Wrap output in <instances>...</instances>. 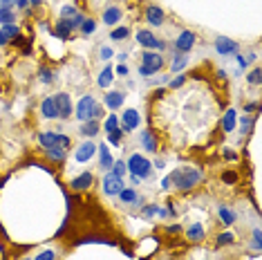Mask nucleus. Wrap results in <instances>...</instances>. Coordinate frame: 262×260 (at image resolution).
Wrapping results in <instances>:
<instances>
[{
	"instance_id": "obj_1",
	"label": "nucleus",
	"mask_w": 262,
	"mask_h": 260,
	"mask_svg": "<svg viewBox=\"0 0 262 260\" xmlns=\"http://www.w3.org/2000/svg\"><path fill=\"white\" fill-rule=\"evenodd\" d=\"M166 177H168V184L175 186L177 191H193L197 184H202L204 173L195 166H179L175 171H170Z\"/></svg>"
},
{
	"instance_id": "obj_2",
	"label": "nucleus",
	"mask_w": 262,
	"mask_h": 260,
	"mask_svg": "<svg viewBox=\"0 0 262 260\" xmlns=\"http://www.w3.org/2000/svg\"><path fill=\"white\" fill-rule=\"evenodd\" d=\"M126 166H128V173L135 175V177L139 179H148L152 175V162H148L144 155H139V152H133V155L126 160Z\"/></svg>"
},
{
	"instance_id": "obj_3",
	"label": "nucleus",
	"mask_w": 262,
	"mask_h": 260,
	"mask_svg": "<svg viewBox=\"0 0 262 260\" xmlns=\"http://www.w3.org/2000/svg\"><path fill=\"white\" fill-rule=\"evenodd\" d=\"M135 38H137V43H139L144 49H152V52H164V49L168 47L166 41H162V38H157V36H155V34H152L150 30H137Z\"/></svg>"
},
{
	"instance_id": "obj_4",
	"label": "nucleus",
	"mask_w": 262,
	"mask_h": 260,
	"mask_svg": "<svg viewBox=\"0 0 262 260\" xmlns=\"http://www.w3.org/2000/svg\"><path fill=\"white\" fill-rule=\"evenodd\" d=\"M195 43H197L195 32H191V30H181V32H179V36L175 38V43H173V52H175V54H189V52H193Z\"/></svg>"
},
{
	"instance_id": "obj_5",
	"label": "nucleus",
	"mask_w": 262,
	"mask_h": 260,
	"mask_svg": "<svg viewBox=\"0 0 262 260\" xmlns=\"http://www.w3.org/2000/svg\"><path fill=\"white\" fill-rule=\"evenodd\" d=\"M119 123H121L119 128L123 130V135L139 130V126H141V115H139V110H135V108H126V110L121 112V119H119Z\"/></svg>"
},
{
	"instance_id": "obj_6",
	"label": "nucleus",
	"mask_w": 262,
	"mask_h": 260,
	"mask_svg": "<svg viewBox=\"0 0 262 260\" xmlns=\"http://www.w3.org/2000/svg\"><path fill=\"white\" fill-rule=\"evenodd\" d=\"M94 103H96V99L92 97V94H83L81 99H78V103H76V108H74V117H76L78 121H90L92 119V108H94Z\"/></svg>"
},
{
	"instance_id": "obj_7",
	"label": "nucleus",
	"mask_w": 262,
	"mask_h": 260,
	"mask_svg": "<svg viewBox=\"0 0 262 260\" xmlns=\"http://www.w3.org/2000/svg\"><path fill=\"white\" fill-rule=\"evenodd\" d=\"M213 47L220 56H235L238 52H240V43L233 41V38H229V36H218L213 41Z\"/></svg>"
},
{
	"instance_id": "obj_8",
	"label": "nucleus",
	"mask_w": 262,
	"mask_h": 260,
	"mask_svg": "<svg viewBox=\"0 0 262 260\" xmlns=\"http://www.w3.org/2000/svg\"><path fill=\"white\" fill-rule=\"evenodd\" d=\"M123 186H126V184H123V179L115 177L110 171H108L103 175V179H101V191H103V195H108V197H117L119 193H121Z\"/></svg>"
},
{
	"instance_id": "obj_9",
	"label": "nucleus",
	"mask_w": 262,
	"mask_h": 260,
	"mask_svg": "<svg viewBox=\"0 0 262 260\" xmlns=\"http://www.w3.org/2000/svg\"><path fill=\"white\" fill-rule=\"evenodd\" d=\"M54 103H56V112H59V119L67 121L74 115V106H72V99H70V94L67 92L54 94Z\"/></svg>"
},
{
	"instance_id": "obj_10",
	"label": "nucleus",
	"mask_w": 262,
	"mask_h": 260,
	"mask_svg": "<svg viewBox=\"0 0 262 260\" xmlns=\"http://www.w3.org/2000/svg\"><path fill=\"white\" fill-rule=\"evenodd\" d=\"M146 22L150 27H162L166 22V11H164L159 5H148L146 7Z\"/></svg>"
},
{
	"instance_id": "obj_11",
	"label": "nucleus",
	"mask_w": 262,
	"mask_h": 260,
	"mask_svg": "<svg viewBox=\"0 0 262 260\" xmlns=\"http://www.w3.org/2000/svg\"><path fill=\"white\" fill-rule=\"evenodd\" d=\"M164 63H166V61H164V54L162 52H152V49H144V52H141V63L139 65L152 67V70L159 72L164 67Z\"/></svg>"
},
{
	"instance_id": "obj_12",
	"label": "nucleus",
	"mask_w": 262,
	"mask_h": 260,
	"mask_svg": "<svg viewBox=\"0 0 262 260\" xmlns=\"http://www.w3.org/2000/svg\"><path fill=\"white\" fill-rule=\"evenodd\" d=\"M123 103H126V94L119 92V90H110L108 94H103V106L108 110L117 112V110L123 108Z\"/></svg>"
},
{
	"instance_id": "obj_13",
	"label": "nucleus",
	"mask_w": 262,
	"mask_h": 260,
	"mask_svg": "<svg viewBox=\"0 0 262 260\" xmlns=\"http://www.w3.org/2000/svg\"><path fill=\"white\" fill-rule=\"evenodd\" d=\"M92 184H94V175L90 173V171H83L81 175H76V177L70 179V189L76 191V193H81V191H88Z\"/></svg>"
},
{
	"instance_id": "obj_14",
	"label": "nucleus",
	"mask_w": 262,
	"mask_h": 260,
	"mask_svg": "<svg viewBox=\"0 0 262 260\" xmlns=\"http://www.w3.org/2000/svg\"><path fill=\"white\" fill-rule=\"evenodd\" d=\"M123 18V9L119 7V5H108V7L103 9V25L108 27H115L119 25Z\"/></svg>"
},
{
	"instance_id": "obj_15",
	"label": "nucleus",
	"mask_w": 262,
	"mask_h": 260,
	"mask_svg": "<svg viewBox=\"0 0 262 260\" xmlns=\"http://www.w3.org/2000/svg\"><path fill=\"white\" fill-rule=\"evenodd\" d=\"M94 152H96V146L92 144V141H83L81 146L76 148V152H74V160H76L78 164H85V162H90L94 157Z\"/></svg>"
},
{
	"instance_id": "obj_16",
	"label": "nucleus",
	"mask_w": 262,
	"mask_h": 260,
	"mask_svg": "<svg viewBox=\"0 0 262 260\" xmlns=\"http://www.w3.org/2000/svg\"><path fill=\"white\" fill-rule=\"evenodd\" d=\"M139 144H141V148L148 150V152H157L159 150L157 135L152 133V130H141L139 133Z\"/></svg>"
},
{
	"instance_id": "obj_17",
	"label": "nucleus",
	"mask_w": 262,
	"mask_h": 260,
	"mask_svg": "<svg viewBox=\"0 0 262 260\" xmlns=\"http://www.w3.org/2000/svg\"><path fill=\"white\" fill-rule=\"evenodd\" d=\"M99 133H101V121H96V119L83 121L81 128H78V135H81V137H85V139H92V137H96Z\"/></svg>"
},
{
	"instance_id": "obj_18",
	"label": "nucleus",
	"mask_w": 262,
	"mask_h": 260,
	"mask_svg": "<svg viewBox=\"0 0 262 260\" xmlns=\"http://www.w3.org/2000/svg\"><path fill=\"white\" fill-rule=\"evenodd\" d=\"M96 152H99V166H101V171H110L115 157H112V152H110V148H108V144L96 146Z\"/></svg>"
},
{
	"instance_id": "obj_19",
	"label": "nucleus",
	"mask_w": 262,
	"mask_h": 260,
	"mask_svg": "<svg viewBox=\"0 0 262 260\" xmlns=\"http://www.w3.org/2000/svg\"><path fill=\"white\" fill-rule=\"evenodd\" d=\"M38 144H41L43 150L54 148V146H59V133H52V130H43V133H38Z\"/></svg>"
},
{
	"instance_id": "obj_20",
	"label": "nucleus",
	"mask_w": 262,
	"mask_h": 260,
	"mask_svg": "<svg viewBox=\"0 0 262 260\" xmlns=\"http://www.w3.org/2000/svg\"><path fill=\"white\" fill-rule=\"evenodd\" d=\"M218 216H220V222L224 224V227H233V224L238 222V213L233 211L231 206H224V204H222V206L218 209Z\"/></svg>"
},
{
	"instance_id": "obj_21",
	"label": "nucleus",
	"mask_w": 262,
	"mask_h": 260,
	"mask_svg": "<svg viewBox=\"0 0 262 260\" xmlns=\"http://www.w3.org/2000/svg\"><path fill=\"white\" fill-rule=\"evenodd\" d=\"M41 115L45 119H59V112H56V103H54V97H45L41 101Z\"/></svg>"
},
{
	"instance_id": "obj_22",
	"label": "nucleus",
	"mask_w": 262,
	"mask_h": 260,
	"mask_svg": "<svg viewBox=\"0 0 262 260\" xmlns=\"http://www.w3.org/2000/svg\"><path fill=\"white\" fill-rule=\"evenodd\" d=\"M235 126H238V110L229 108L224 112V117H222V130H224V133H233Z\"/></svg>"
},
{
	"instance_id": "obj_23",
	"label": "nucleus",
	"mask_w": 262,
	"mask_h": 260,
	"mask_svg": "<svg viewBox=\"0 0 262 260\" xmlns=\"http://www.w3.org/2000/svg\"><path fill=\"white\" fill-rule=\"evenodd\" d=\"M204 238H206V229H204V224H191L189 229H186V240H191V242H202Z\"/></svg>"
},
{
	"instance_id": "obj_24",
	"label": "nucleus",
	"mask_w": 262,
	"mask_h": 260,
	"mask_svg": "<svg viewBox=\"0 0 262 260\" xmlns=\"http://www.w3.org/2000/svg\"><path fill=\"white\" fill-rule=\"evenodd\" d=\"M72 32H74V27L70 25V20H63V18H61L59 22H56V27L52 30V34H54L56 38H61V41H67Z\"/></svg>"
},
{
	"instance_id": "obj_25",
	"label": "nucleus",
	"mask_w": 262,
	"mask_h": 260,
	"mask_svg": "<svg viewBox=\"0 0 262 260\" xmlns=\"http://www.w3.org/2000/svg\"><path fill=\"white\" fill-rule=\"evenodd\" d=\"M189 67V54H175L170 61V72L173 74H181V70Z\"/></svg>"
},
{
	"instance_id": "obj_26",
	"label": "nucleus",
	"mask_w": 262,
	"mask_h": 260,
	"mask_svg": "<svg viewBox=\"0 0 262 260\" xmlns=\"http://www.w3.org/2000/svg\"><path fill=\"white\" fill-rule=\"evenodd\" d=\"M117 197H119V202H121V204H137V200H139V193H137L133 186H123L121 193H119Z\"/></svg>"
},
{
	"instance_id": "obj_27",
	"label": "nucleus",
	"mask_w": 262,
	"mask_h": 260,
	"mask_svg": "<svg viewBox=\"0 0 262 260\" xmlns=\"http://www.w3.org/2000/svg\"><path fill=\"white\" fill-rule=\"evenodd\" d=\"M112 81H115V70H112V65H106L101 70L99 79H96V83H99V88H110Z\"/></svg>"
},
{
	"instance_id": "obj_28",
	"label": "nucleus",
	"mask_w": 262,
	"mask_h": 260,
	"mask_svg": "<svg viewBox=\"0 0 262 260\" xmlns=\"http://www.w3.org/2000/svg\"><path fill=\"white\" fill-rule=\"evenodd\" d=\"M0 30L5 32V36L9 38V43H14L16 38H20V27H18V22H7V25H3Z\"/></svg>"
},
{
	"instance_id": "obj_29",
	"label": "nucleus",
	"mask_w": 262,
	"mask_h": 260,
	"mask_svg": "<svg viewBox=\"0 0 262 260\" xmlns=\"http://www.w3.org/2000/svg\"><path fill=\"white\" fill-rule=\"evenodd\" d=\"M110 173L115 175V177L123 179V177L128 175V166H126V162H123V160H115V162H112V166H110Z\"/></svg>"
},
{
	"instance_id": "obj_30",
	"label": "nucleus",
	"mask_w": 262,
	"mask_h": 260,
	"mask_svg": "<svg viewBox=\"0 0 262 260\" xmlns=\"http://www.w3.org/2000/svg\"><path fill=\"white\" fill-rule=\"evenodd\" d=\"M117 128H119V117L115 115V112H110V115L103 119V126H101V130L108 135V133H115Z\"/></svg>"
},
{
	"instance_id": "obj_31",
	"label": "nucleus",
	"mask_w": 262,
	"mask_h": 260,
	"mask_svg": "<svg viewBox=\"0 0 262 260\" xmlns=\"http://www.w3.org/2000/svg\"><path fill=\"white\" fill-rule=\"evenodd\" d=\"M255 117L258 115H244L242 119H240V133L242 135H249L253 130V126H255Z\"/></svg>"
},
{
	"instance_id": "obj_32",
	"label": "nucleus",
	"mask_w": 262,
	"mask_h": 260,
	"mask_svg": "<svg viewBox=\"0 0 262 260\" xmlns=\"http://www.w3.org/2000/svg\"><path fill=\"white\" fill-rule=\"evenodd\" d=\"M157 213H159V204H157V202H152V204L141 206L139 216L144 218V220H152V218H157Z\"/></svg>"
},
{
	"instance_id": "obj_33",
	"label": "nucleus",
	"mask_w": 262,
	"mask_h": 260,
	"mask_svg": "<svg viewBox=\"0 0 262 260\" xmlns=\"http://www.w3.org/2000/svg\"><path fill=\"white\" fill-rule=\"evenodd\" d=\"M233 242H235V233H233V231H222V233L218 236V240H215V245L218 247H226V245H233Z\"/></svg>"
},
{
	"instance_id": "obj_34",
	"label": "nucleus",
	"mask_w": 262,
	"mask_h": 260,
	"mask_svg": "<svg viewBox=\"0 0 262 260\" xmlns=\"http://www.w3.org/2000/svg\"><path fill=\"white\" fill-rule=\"evenodd\" d=\"M45 155H47L49 160H54V162H63L65 157H67V150L59 148V146H54V148H47V150H45Z\"/></svg>"
},
{
	"instance_id": "obj_35",
	"label": "nucleus",
	"mask_w": 262,
	"mask_h": 260,
	"mask_svg": "<svg viewBox=\"0 0 262 260\" xmlns=\"http://www.w3.org/2000/svg\"><path fill=\"white\" fill-rule=\"evenodd\" d=\"M7 22H16V11L7 9V7H0V27L7 25Z\"/></svg>"
},
{
	"instance_id": "obj_36",
	"label": "nucleus",
	"mask_w": 262,
	"mask_h": 260,
	"mask_svg": "<svg viewBox=\"0 0 262 260\" xmlns=\"http://www.w3.org/2000/svg\"><path fill=\"white\" fill-rule=\"evenodd\" d=\"M81 34L83 36H92V34L96 32V20H92V18H83V22H81Z\"/></svg>"
},
{
	"instance_id": "obj_37",
	"label": "nucleus",
	"mask_w": 262,
	"mask_h": 260,
	"mask_svg": "<svg viewBox=\"0 0 262 260\" xmlns=\"http://www.w3.org/2000/svg\"><path fill=\"white\" fill-rule=\"evenodd\" d=\"M76 245H78V247H81V245H110V247H112V242L106 240V238H96V236H88V238L76 240Z\"/></svg>"
},
{
	"instance_id": "obj_38",
	"label": "nucleus",
	"mask_w": 262,
	"mask_h": 260,
	"mask_svg": "<svg viewBox=\"0 0 262 260\" xmlns=\"http://www.w3.org/2000/svg\"><path fill=\"white\" fill-rule=\"evenodd\" d=\"M128 36H130L128 27H115V30L110 32V41H126Z\"/></svg>"
},
{
	"instance_id": "obj_39",
	"label": "nucleus",
	"mask_w": 262,
	"mask_h": 260,
	"mask_svg": "<svg viewBox=\"0 0 262 260\" xmlns=\"http://www.w3.org/2000/svg\"><path fill=\"white\" fill-rule=\"evenodd\" d=\"M251 249H253L255 253H260V249H262V231H260V227H253V236H251Z\"/></svg>"
},
{
	"instance_id": "obj_40",
	"label": "nucleus",
	"mask_w": 262,
	"mask_h": 260,
	"mask_svg": "<svg viewBox=\"0 0 262 260\" xmlns=\"http://www.w3.org/2000/svg\"><path fill=\"white\" fill-rule=\"evenodd\" d=\"M247 83H249V86H260V83H262V70H260V67H253V70L249 72V74H247Z\"/></svg>"
},
{
	"instance_id": "obj_41",
	"label": "nucleus",
	"mask_w": 262,
	"mask_h": 260,
	"mask_svg": "<svg viewBox=\"0 0 262 260\" xmlns=\"http://www.w3.org/2000/svg\"><path fill=\"white\" fill-rule=\"evenodd\" d=\"M38 79H41V83L49 86V83H54V72L49 70V67H41V70H38Z\"/></svg>"
},
{
	"instance_id": "obj_42",
	"label": "nucleus",
	"mask_w": 262,
	"mask_h": 260,
	"mask_svg": "<svg viewBox=\"0 0 262 260\" xmlns=\"http://www.w3.org/2000/svg\"><path fill=\"white\" fill-rule=\"evenodd\" d=\"M121 139H123V130L117 128L115 133H108V144L110 146H121Z\"/></svg>"
},
{
	"instance_id": "obj_43",
	"label": "nucleus",
	"mask_w": 262,
	"mask_h": 260,
	"mask_svg": "<svg viewBox=\"0 0 262 260\" xmlns=\"http://www.w3.org/2000/svg\"><path fill=\"white\" fill-rule=\"evenodd\" d=\"M76 14H78V11H76L74 5H63V7H61V18H63V20H72Z\"/></svg>"
},
{
	"instance_id": "obj_44",
	"label": "nucleus",
	"mask_w": 262,
	"mask_h": 260,
	"mask_svg": "<svg viewBox=\"0 0 262 260\" xmlns=\"http://www.w3.org/2000/svg\"><path fill=\"white\" fill-rule=\"evenodd\" d=\"M103 115H106V106L96 101V103H94V108H92V119L101 121V119H103Z\"/></svg>"
},
{
	"instance_id": "obj_45",
	"label": "nucleus",
	"mask_w": 262,
	"mask_h": 260,
	"mask_svg": "<svg viewBox=\"0 0 262 260\" xmlns=\"http://www.w3.org/2000/svg\"><path fill=\"white\" fill-rule=\"evenodd\" d=\"M34 260H56V251L54 249H43L34 256Z\"/></svg>"
},
{
	"instance_id": "obj_46",
	"label": "nucleus",
	"mask_w": 262,
	"mask_h": 260,
	"mask_svg": "<svg viewBox=\"0 0 262 260\" xmlns=\"http://www.w3.org/2000/svg\"><path fill=\"white\" fill-rule=\"evenodd\" d=\"M186 79H189L186 74H177L175 79H170V81H168V86L173 88V90H177V88H181V86H184V83H186Z\"/></svg>"
},
{
	"instance_id": "obj_47",
	"label": "nucleus",
	"mask_w": 262,
	"mask_h": 260,
	"mask_svg": "<svg viewBox=\"0 0 262 260\" xmlns=\"http://www.w3.org/2000/svg\"><path fill=\"white\" fill-rule=\"evenodd\" d=\"M222 182L224 184H235L238 182V173L235 171H224L222 173Z\"/></svg>"
},
{
	"instance_id": "obj_48",
	"label": "nucleus",
	"mask_w": 262,
	"mask_h": 260,
	"mask_svg": "<svg viewBox=\"0 0 262 260\" xmlns=\"http://www.w3.org/2000/svg\"><path fill=\"white\" fill-rule=\"evenodd\" d=\"M99 56H101V61H110L112 56H115V52H112L110 45H103V47L99 49Z\"/></svg>"
},
{
	"instance_id": "obj_49",
	"label": "nucleus",
	"mask_w": 262,
	"mask_h": 260,
	"mask_svg": "<svg viewBox=\"0 0 262 260\" xmlns=\"http://www.w3.org/2000/svg\"><path fill=\"white\" fill-rule=\"evenodd\" d=\"M244 112H247V115H258V112H260V103H258V101H251V103L244 106Z\"/></svg>"
},
{
	"instance_id": "obj_50",
	"label": "nucleus",
	"mask_w": 262,
	"mask_h": 260,
	"mask_svg": "<svg viewBox=\"0 0 262 260\" xmlns=\"http://www.w3.org/2000/svg\"><path fill=\"white\" fill-rule=\"evenodd\" d=\"M72 146V139L67 137V135H61L59 133V148H63V150H67Z\"/></svg>"
},
{
	"instance_id": "obj_51",
	"label": "nucleus",
	"mask_w": 262,
	"mask_h": 260,
	"mask_svg": "<svg viewBox=\"0 0 262 260\" xmlns=\"http://www.w3.org/2000/svg\"><path fill=\"white\" fill-rule=\"evenodd\" d=\"M112 70H115V74H117V76H128V72H130L126 63H119L117 67H112Z\"/></svg>"
},
{
	"instance_id": "obj_52",
	"label": "nucleus",
	"mask_w": 262,
	"mask_h": 260,
	"mask_svg": "<svg viewBox=\"0 0 262 260\" xmlns=\"http://www.w3.org/2000/svg\"><path fill=\"white\" fill-rule=\"evenodd\" d=\"M152 74H157V70L146 67V65H139V76H152Z\"/></svg>"
},
{
	"instance_id": "obj_53",
	"label": "nucleus",
	"mask_w": 262,
	"mask_h": 260,
	"mask_svg": "<svg viewBox=\"0 0 262 260\" xmlns=\"http://www.w3.org/2000/svg\"><path fill=\"white\" fill-rule=\"evenodd\" d=\"M222 155H224V160H231V162L238 160V152H235V150H229V148L222 150Z\"/></svg>"
},
{
	"instance_id": "obj_54",
	"label": "nucleus",
	"mask_w": 262,
	"mask_h": 260,
	"mask_svg": "<svg viewBox=\"0 0 262 260\" xmlns=\"http://www.w3.org/2000/svg\"><path fill=\"white\" fill-rule=\"evenodd\" d=\"M0 7H7V9H14V7H16V0H0Z\"/></svg>"
},
{
	"instance_id": "obj_55",
	"label": "nucleus",
	"mask_w": 262,
	"mask_h": 260,
	"mask_svg": "<svg viewBox=\"0 0 262 260\" xmlns=\"http://www.w3.org/2000/svg\"><path fill=\"white\" fill-rule=\"evenodd\" d=\"M30 7V0H16V9H27Z\"/></svg>"
},
{
	"instance_id": "obj_56",
	"label": "nucleus",
	"mask_w": 262,
	"mask_h": 260,
	"mask_svg": "<svg viewBox=\"0 0 262 260\" xmlns=\"http://www.w3.org/2000/svg\"><path fill=\"white\" fill-rule=\"evenodd\" d=\"M164 166H166V162H164V160H155V162H152V168H157V171H162Z\"/></svg>"
},
{
	"instance_id": "obj_57",
	"label": "nucleus",
	"mask_w": 262,
	"mask_h": 260,
	"mask_svg": "<svg viewBox=\"0 0 262 260\" xmlns=\"http://www.w3.org/2000/svg\"><path fill=\"white\" fill-rule=\"evenodd\" d=\"M179 229H181L179 224H168V227H166V231H168V233H177Z\"/></svg>"
},
{
	"instance_id": "obj_58",
	"label": "nucleus",
	"mask_w": 262,
	"mask_h": 260,
	"mask_svg": "<svg viewBox=\"0 0 262 260\" xmlns=\"http://www.w3.org/2000/svg\"><path fill=\"white\" fill-rule=\"evenodd\" d=\"M7 43H9V38L5 36V32H3V30H0V47H5Z\"/></svg>"
},
{
	"instance_id": "obj_59",
	"label": "nucleus",
	"mask_w": 262,
	"mask_h": 260,
	"mask_svg": "<svg viewBox=\"0 0 262 260\" xmlns=\"http://www.w3.org/2000/svg\"><path fill=\"white\" fill-rule=\"evenodd\" d=\"M117 59H119V63H126L128 54H126V52H121V54H117Z\"/></svg>"
},
{
	"instance_id": "obj_60",
	"label": "nucleus",
	"mask_w": 262,
	"mask_h": 260,
	"mask_svg": "<svg viewBox=\"0 0 262 260\" xmlns=\"http://www.w3.org/2000/svg\"><path fill=\"white\" fill-rule=\"evenodd\" d=\"M141 182V179L139 177H135V175H130V184H133V186H137V184H139Z\"/></svg>"
},
{
	"instance_id": "obj_61",
	"label": "nucleus",
	"mask_w": 262,
	"mask_h": 260,
	"mask_svg": "<svg viewBox=\"0 0 262 260\" xmlns=\"http://www.w3.org/2000/svg\"><path fill=\"white\" fill-rule=\"evenodd\" d=\"M43 3V0H30V5H32V7H38V5H41Z\"/></svg>"
},
{
	"instance_id": "obj_62",
	"label": "nucleus",
	"mask_w": 262,
	"mask_h": 260,
	"mask_svg": "<svg viewBox=\"0 0 262 260\" xmlns=\"http://www.w3.org/2000/svg\"><path fill=\"white\" fill-rule=\"evenodd\" d=\"M20 260H32V258H20Z\"/></svg>"
}]
</instances>
